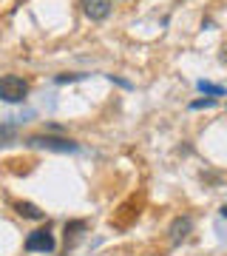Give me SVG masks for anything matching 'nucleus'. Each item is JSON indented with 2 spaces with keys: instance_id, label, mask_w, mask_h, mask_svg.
Segmentation results:
<instances>
[{
  "instance_id": "nucleus-1",
  "label": "nucleus",
  "mask_w": 227,
  "mask_h": 256,
  "mask_svg": "<svg viewBox=\"0 0 227 256\" xmlns=\"http://www.w3.org/2000/svg\"><path fill=\"white\" fill-rule=\"evenodd\" d=\"M28 94V82L17 74H3L0 77V100L3 102H23Z\"/></svg>"
},
{
  "instance_id": "nucleus-2",
  "label": "nucleus",
  "mask_w": 227,
  "mask_h": 256,
  "mask_svg": "<svg viewBox=\"0 0 227 256\" xmlns=\"http://www.w3.org/2000/svg\"><path fill=\"white\" fill-rule=\"evenodd\" d=\"M26 146L31 148H48V151H77V142L65 137H48V134H37V137H28Z\"/></svg>"
},
{
  "instance_id": "nucleus-3",
  "label": "nucleus",
  "mask_w": 227,
  "mask_h": 256,
  "mask_svg": "<svg viewBox=\"0 0 227 256\" xmlns=\"http://www.w3.org/2000/svg\"><path fill=\"white\" fill-rule=\"evenodd\" d=\"M54 236H51V230L48 228H40V230H31L26 236V250L28 254H34V250H40V254H51L54 250Z\"/></svg>"
},
{
  "instance_id": "nucleus-4",
  "label": "nucleus",
  "mask_w": 227,
  "mask_h": 256,
  "mask_svg": "<svg viewBox=\"0 0 227 256\" xmlns=\"http://www.w3.org/2000/svg\"><path fill=\"white\" fill-rule=\"evenodd\" d=\"M80 6L91 20H105L111 14V0H82Z\"/></svg>"
},
{
  "instance_id": "nucleus-5",
  "label": "nucleus",
  "mask_w": 227,
  "mask_h": 256,
  "mask_svg": "<svg viewBox=\"0 0 227 256\" xmlns=\"http://www.w3.org/2000/svg\"><path fill=\"white\" fill-rule=\"evenodd\" d=\"M193 230V220L191 216H176V220L171 222V245H179L182 239H188V234Z\"/></svg>"
},
{
  "instance_id": "nucleus-6",
  "label": "nucleus",
  "mask_w": 227,
  "mask_h": 256,
  "mask_svg": "<svg viewBox=\"0 0 227 256\" xmlns=\"http://www.w3.org/2000/svg\"><path fill=\"white\" fill-rule=\"evenodd\" d=\"M14 210H17L20 216H26V220H45V214L37 205H31V202H14Z\"/></svg>"
},
{
  "instance_id": "nucleus-7",
  "label": "nucleus",
  "mask_w": 227,
  "mask_h": 256,
  "mask_svg": "<svg viewBox=\"0 0 227 256\" xmlns=\"http://www.w3.org/2000/svg\"><path fill=\"white\" fill-rule=\"evenodd\" d=\"M199 92L210 94V97H225V88H222V86H213V82H208V80H199Z\"/></svg>"
},
{
  "instance_id": "nucleus-8",
  "label": "nucleus",
  "mask_w": 227,
  "mask_h": 256,
  "mask_svg": "<svg viewBox=\"0 0 227 256\" xmlns=\"http://www.w3.org/2000/svg\"><path fill=\"white\" fill-rule=\"evenodd\" d=\"M77 230H85V222H82V220L68 222V225H65V239H68V236H77Z\"/></svg>"
},
{
  "instance_id": "nucleus-9",
  "label": "nucleus",
  "mask_w": 227,
  "mask_h": 256,
  "mask_svg": "<svg viewBox=\"0 0 227 256\" xmlns=\"http://www.w3.org/2000/svg\"><path fill=\"white\" fill-rule=\"evenodd\" d=\"M210 106H216V97H205V100L191 102V108H193V111H196V108H210Z\"/></svg>"
},
{
  "instance_id": "nucleus-10",
  "label": "nucleus",
  "mask_w": 227,
  "mask_h": 256,
  "mask_svg": "<svg viewBox=\"0 0 227 256\" xmlns=\"http://www.w3.org/2000/svg\"><path fill=\"white\" fill-rule=\"evenodd\" d=\"M85 74H60L57 77V82H71V80H82Z\"/></svg>"
},
{
  "instance_id": "nucleus-11",
  "label": "nucleus",
  "mask_w": 227,
  "mask_h": 256,
  "mask_svg": "<svg viewBox=\"0 0 227 256\" xmlns=\"http://www.w3.org/2000/svg\"><path fill=\"white\" fill-rule=\"evenodd\" d=\"M111 82H117V86H122V88H131V82H128V80H119V77H114V74H111Z\"/></svg>"
},
{
  "instance_id": "nucleus-12",
  "label": "nucleus",
  "mask_w": 227,
  "mask_h": 256,
  "mask_svg": "<svg viewBox=\"0 0 227 256\" xmlns=\"http://www.w3.org/2000/svg\"><path fill=\"white\" fill-rule=\"evenodd\" d=\"M219 57H222V63H227V46L222 48V54H219Z\"/></svg>"
},
{
  "instance_id": "nucleus-13",
  "label": "nucleus",
  "mask_w": 227,
  "mask_h": 256,
  "mask_svg": "<svg viewBox=\"0 0 227 256\" xmlns=\"http://www.w3.org/2000/svg\"><path fill=\"white\" fill-rule=\"evenodd\" d=\"M222 216H225V220H227V205H225V208H222Z\"/></svg>"
}]
</instances>
